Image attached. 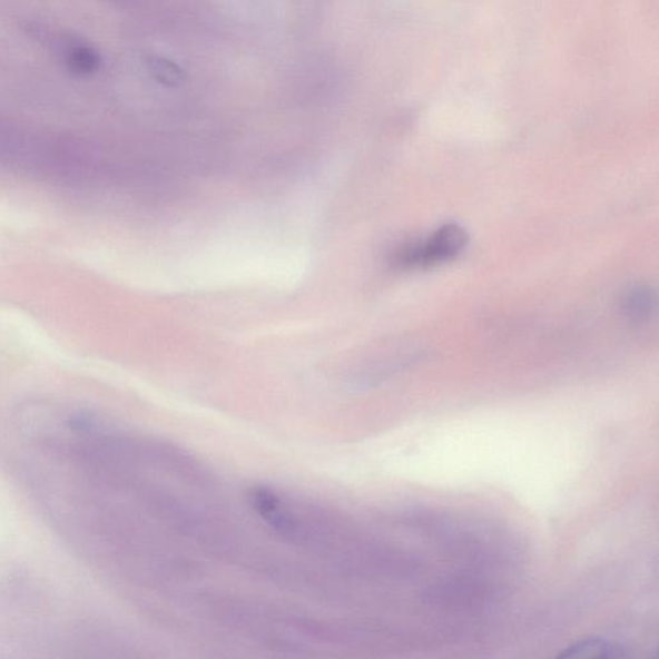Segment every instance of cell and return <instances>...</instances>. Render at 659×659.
<instances>
[{"label": "cell", "instance_id": "obj_1", "mask_svg": "<svg viewBox=\"0 0 659 659\" xmlns=\"http://www.w3.org/2000/svg\"><path fill=\"white\" fill-rule=\"evenodd\" d=\"M469 238L459 225H444L425 238L410 243L393 253L392 263L402 269L430 268L455 259L464 252Z\"/></svg>", "mask_w": 659, "mask_h": 659}, {"label": "cell", "instance_id": "obj_2", "mask_svg": "<svg viewBox=\"0 0 659 659\" xmlns=\"http://www.w3.org/2000/svg\"><path fill=\"white\" fill-rule=\"evenodd\" d=\"M656 293L648 285H633L621 296L622 316L632 324H645L656 311Z\"/></svg>", "mask_w": 659, "mask_h": 659}, {"label": "cell", "instance_id": "obj_3", "mask_svg": "<svg viewBox=\"0 0 659 659\" xmlns=\"http://www.w3.org/2000/svg\"><path fill=\"white\" fill-rule=\"evenodd\" d=\"M560 658H604L618 659L630 658L629 648H626L618 642L606 640L601 638H589L573 642L572 646L563 650L559 655Z\"/></svg>", "mask_w": 659, "mask_h": 659}, {"label": "cell", "instance_id": "obj_4", "mask_svg": "<svg viewBox=\"0 0 659 659\" xmlns=\"http://www.w3.org/2000/svg\"><path fill=\"white\" fill-rule=\"evenodd\" d=\"M66 65L78 76H90L100 69L101 56L94 48L77 46L70 48L66 55Z\"/></svg>", "mask_w": 659, "mask_h": 659}, {"label": "cell", "instance_id": "obj_5", "mask_svg": "<svg viewBox=\"0 0 659 659\" xmlns=\"http://www.w3.org/2000/svg\"><path fill=\"white\" fill-rule=\"evenodd\" d=\"M147 68L151 76L163 86L179 87L185 80V72L176 62L165 57L154 56L147 60Z\"/></svg>", "mask_w": 659, "mask_h": 659}]
</instances>
